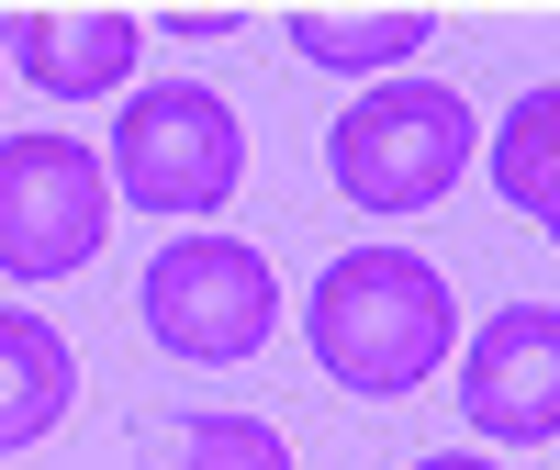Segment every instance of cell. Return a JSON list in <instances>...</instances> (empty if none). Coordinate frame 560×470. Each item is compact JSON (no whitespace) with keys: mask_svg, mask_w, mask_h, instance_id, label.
<instances>
[{"mask_svg":"<svg viewBox=\"0 0 560 470\" xmlns=\"http://www.w3.org/2000/svg\"><path fill=\"white\" fill-rule=\"evenodd\" d=\"M448 269H427L415 247H348L337 269L303 292V337L325 359V381H348L370 403L415 392L448 359Z\"/></svg>","mask_w":560,"mask_h":470,"instance_id":"1","label":"cell"},{"mask_svg":"<svg viewBox=\"0 0 560 470\" xmlns=\"http://www.w3.org/2000/svg\"><path fill=\"white\" fill-rule=\"evenodd\" d=\"M471 146H482V124L448 79H370L325 134V168H337V191L359 213H427L459 191Z\"/></svg>","mask_w":560,"mask_h":470,"instance_id":"2","label":"cell"},{"mask_svg":"<svg viewBox=\"0 0 560 470\" xmlns=\"http://www.w3.org/2000/svg\"><path fill=\"white\" fill-rule=\"evenodd\" d=\"M113 202L135 213H224L236 202V179H247V124L224 113V90L202 79H158V90H135V102L113 113Z\"/></svg>","mask_w":560,"mask_h":470,"instance_id":"3","label":"cell"},{"mask_svg":"<svg viewBox=\"0 0 560 470\" xmlns=\"http://www.w3.org/2000/svg\"><path fill=\"white\" fill-rule=\"evenodd\" d=\"M135 303H147V337L168 359L236 369V359L269 348L280 280H269V258L247 247V235H168V247L147 258V280H135Z\"/></svg>","mask_w":560,"mask_h":470,"instance_id":"4","label":"cell"},{"mask_svg":"<svg viewBox=\"0 0 560 470\" xmlns=\"http://www.w3.org/2000/svg\"><path fill=\"white\" fill-rule=\"evenodd\" d=\"M113 168L79 134H0V280H68L113 247Z\"/></svg>","mask_w":560,"mask_h":470,"instance_id":"5","label":"cell"},{"mask_svg":"<svg viewBox=\"0 0 560 470\" xmlns=\"http://www.w3.org/2000/svg\"><path fill=\"white\" fill-rule=\"evenodd\" d=\"M459 414L493 448L560 437V303H504L471 348H459Z\"/></svg>","mask_w":560,"mask_h":470,"instance_id":"6","label":"cell"},{"mask_svg":"<svg viewBox=\"0 0 560 470\" xmlns=\"http://www.w3.org/2000/svg\"><path fill=\"white\" fill-rule=\"evenodd\" d=\"M147 12H0V68H23L45 102H102L135 79Z\"/></svg>","mask_w":560,"mask_h":470,"instance_id":"7","label":"cell"},{"mask_svg":"<svg viewBox=\"0 0 560 470\" xmlns=\"http://www.w3.org/2000/svg\"><path fill=\"white\" fill-rule=\"evenodd\" d=\"M68 392H79L68 337H57L45 314L0 303V459H12V448H34L45 426H57V414H68Z\"/></svg>","mask_w":560,"mask_h":470,"instance_id":"8","label":"cell"},{"mask_svg":"<svg viewBox=\"0 0 560 470\" xmlns=\"http://www.w3.org/2000/svg\"><path fill=\"white\" fill-rule=\"evenodd\" d=\"M493 191L516 202L527 224H549V235H560V79H549V90H527V102L504 113V134H493Z\"/></svg>","mask_w":560,"mask_h":470,"instance_id":"9","label":"cell"},{"mask_svg":"<svg viewBox=\"0 0 560 470\" xmlns=\"http://www.w3.org/2000/svg\"><path fill=\"white\" fill-rule=\"evenodd\" d=\"M427 34L438 12H292V45L314 68H404V57H427Z\"/></svg>","mask_w":560,"mask_h":470,"instance_id":"10","label":"cell"},{"mask_svg":"<svg viewBox=\"0 0 560 470\" xmlns=\"http://www.w3.org/2000/svg\"><path fill=\"white\" fill-rule=\"evenodd\" d=\"M158 470H292V448L269 414H191L158 437Z\"/></svg>","mask_w":560,"mask_h":470,"instance_id":"11","label":"cell"},{"mask_svg":"<svg viewBox=\"0 0 560 470\" xmlns=\"http://www.w3.org/2000/svg\"><path fill=\"white\" fill-rule=\"evenodd\" d=\"M158 23H168V34H236L247 12H236V0H202V12H158Z\"/></svg>","mask_w":560,"mask_h":470,"instance_id":"12","label":"cell"},{"mask_svg":"<svg viewBox=\"0 0 560 470\" xmlns=\"http://www.w3.org/2000/svg\"><path fill=\"white\" fill-rule=\"evenodd\" d=\"M415 470H493V459H415Z\"/></svg>","mask_w":560,"mask_h":470,"instance_id":"13","label":"cell"}]
</instances>
